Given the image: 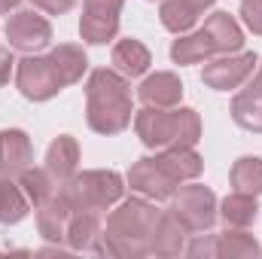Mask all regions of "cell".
Returning a JSON list of instances; mask_svg holds the SVG:
<instances>
[{
  "label": "cell",
  "mask_w": 262,
  "mask_h": 259,
  "mask_svg": "<svg viewBox=\"0 0 262 259\" xmlns=\"http://www.w3.org/2000/svg\"><path fill=\"white\" fill-rule=\"evenodd\" d=\"M12 64H15V61H12V55H9L6 49H0V85L9 79V70H12Z\"/></svg>",
  "instance_id": "32"
},
{
  "label": "cell",
  "mask_w": 262,
  "mask_h": 259,
  "mask_svg": "<svg viewBox=\"0 0 262 259\" xmlns=\"http://www.w3.org/2000/svg\"><path fill=\"white\" fill-rule=\"evenodd\" d=\"M253 85H256V89L262 92V67H259V73H256V79H253Z\"/></svg>",
  "instance_id": "35"
},
{
  "label": "cell",
  "mask_w": 262,
  "mask_h": 259,
  "mask_svg": "<svg viewBox=\"0 0 262 259\" xmlns=\"http://www.w3.org/2000/svg\"><path fill=\"white\" fill-rule=\"evenodd\" d=\"M28 213V195L21 192L18 183H12L6 174H0V223L12 226L18 220H25Z\"/></svg>",
  "instance_id": "25"
},
{
  "label": "cell",
  "mask_w": 262,
  "mask_h": 259,
  "mask_svg": "<svg viewBox=\"0 0 262 259\" xmlns=\"http://www.w3.org/2000/svg\"><path fill=\"white\" fill-rule=\"evenodd\" d=\"M204 31L210 34L216 55L241 52V46H244V34H241V25H238V21L229 15V12H213V15L204 21Z\"/></svg>",
  "instance_id": "16"
},
{
  "label": "cell",
  "mask_w": 262,
  "mask_h": 259,
  "mask_svg": "<svg viewBox=\"0 0 262 259\" xmlns=\"http://www.w3.org/2000/svg\"><path fill=\"white\" fill-rule=\"evenodd\" d=\"M49 61H52V67H55L61 85H73V82H79L82 73H85V67H89L85 52H82L79 46H73V43H61V46H55V49L49 52Z\"/></svg>",
  "instance_id": "19"
},
{
  "label": "cell",
  "mask_w": 262,
  "mask_h": 259,
  "mask_svg": "<svg viewBox=\"0 0 262 259\" xmlns=\"http://www.w3.org/2000/svg\"><path fill=\"white\" fill-rule=\"evenodd\" d=\"M137 95L146 107H177L183 98V82L174 73H152L140 82Z\"/></svg>",
  "instance_id": "14"
},
{
  "label": "cell",
  "mask_w": 262,
  "mask_h": 259,
  "mask_svg": "<svg viewBox=\"0 0 262 259\" xmlns=\"http://www.w3.org/2000/svg\"><path fill=\"white\" fill-rule=\"evenodd\" d=\"M232 119L247 131H262V92L250 82L232 101Z\"/></svg>",
  "instance_id": "21"
},
{
  "label": "cell",
  "mask_w": 262,
  "mask_h": 259,
  "mask_svg": "<svg viewBox=\"0 0 262 259\" xmlns=\"http://www.w3.org/2000/svg\"><path fill=\"white\" fill-rule=\"evenodd\" d=\"M128 186L134 189L137 195H143V198H149V201H165V198H171V195L177 192V180L168 174V168L162 165V159L156 156H146V159H140V162H134L128 171Z\"/></svg>",
  "instance_id": "7"
},
{
  "label": "cell",
  "mask_w": 262,
  "mask_h": 259,
  "mask_svg": "<svg viewBox=\"0 0 262 259\" xmlns=\"http://www.w3.org/2000/svg\"><path fill=\"white\" fill-rule=\"evenodd\" d=\"M186 229L180 226V220L168 210L159 213L152 232H149V256H180L186 250Z\"/></svg>",
  "instance_id": "11"
},
{
  "label": "cell",
  "mask_w": 262,
  "mask_h": 259,
  "mask_svg": "<svg viewBox=\"0 0 262 259\" xmlns=\"http://www.w3.org/2000/svg\"><path fill=\"white\" fill-rule=\"evenodd\" d=\"M186 253H189V256H213L216 259V238H204V235H198L195 244L186 247Z\"/></svg>",
  "instance_id": "30"
},
{
  "label": "cell",
  "mask_w": 262,
  "mask_h": 259,
  "mask_svg": "<svg viewBox=\"0 0 262 259\" xmlns=\"http://www.w3.org/2000/svg\"><path fill=\"white\" fill-rule=\"evenodd\" d=\"M183 3H186V6H192L198 15H201L204 9H210V6H213V0H183Z\"/></svg>",
  "instance_id": "33"
},
{
  "label": "cell",
  "mask_w": 262,
  "mask_h": 259,
  "mask_svg": "<svg viewBox=\"0 0 262 259\" xmlns=\"http://www.w3.org/2000/svg\"><path fill=\"white\" fill-rule=\"evenodd\" d=\"M168 210L180 220V226L189 235H198L216 223V195L201 183H192V186H183L174 195V204Z\"/></svg>",
  "instance_id": "5"
},
{
  "label": "cell",
  "mask_w": 262,
  "mask_h": 259,
  "mask_svg": "<svg viewBox=\"0 0 262 259\" xmlns=\"http://www.w3.org/2000/svg\"><path fill=\"white\" fill-rule=\"evenodd\" d=\"M131 85L119 70H92L85 82V119L98 134H119L131 125Z\"/></svg>",
  "instance_id": "1"
},
{
  "label": "cell",
  "mask_w": 262,
  "mask_h": 259,
  "mask_svg": "<svg viewBox=\"0 0 262 259\" xmlns=\"http://www.w3.org/2000/svg\"><path fill=\"white\" fill-rule=\"evenodd\" d=\"M76 165H79V146H76V140L70 134H61L58 140H52V146L46 153V171L58 183H67L76 174Z\"/></svg>",
  "instance_id": "17"
},
{
  "label": "cell",
  "mask_w": 262,
  "mask_h": 259,
  "mask_svg": "<svg viewBox=\"0 0 262 259\" xmlns=\"http://www.w3.org/2000/svg\"><path fill=\"white\" fill-rule=\"evenodd\" d=\"M125 0H85V12L79 21V34L85 43H107L119 31V12Z\"/></svg>",
  "instance_id": "8"
},
{
  "label": "cell",
  "mask_w": 262,
  "mask_h": 259,
  "mask_svg": "<svg viewBox=\"0 0 262 259\" xmlns=\"http://www.w3.org/2000/svg\"><path fill=\"white\" fill-rule=\"evenodd\" d=\"M256 67V55L253 52H229L223 58H213L210 64L204 67L201 79L216 89V92H229V89H238Z\"/></svg>",
  "instance_id": "10"
},
{
  "label": "cell",
  "mask_w": 262,
  "mask_h": 259,
  "mask_svg": "<svg viewBox=\"0 0 262 259\" xmlns=\"http://www.w3.org/2000/svg\"><path fill=\"white\" fill-rule=\"evenodd\" d=\"M220 213H223L226 226H232V229H247V226H253V223H256V217H259L256 195H247V192L226 195V201H223Z\"/></svg>",
  "instance_id": "22"
},
{
  "label": "cell",
  "mask_w": 262,
  "mask_h": 259,
  "mask_svg": "<svg viewBox=\"0 0 262 259\" xmlns=\"http://www.w3.org/2000/svg\"><path fill=\"white\" fill-rule=\"evenodd\" d=\"M34 162V146L18 128L0 131V174H21Z\"/></svg>",
  "instance_id": "12"
},
{
  "label": "cell",
  "mask_w": 262,
  "mask_h": 259,
  "mask_svg": "<svg viewBox=\"0 0 262 259\" xmlns=\"http://www.w3.org/2000/svg\"><path fill=\"white\" fill-rule=\"evenodd\" d=\"M37 9H43V12H52V15H61V12H67L76 0H31Z\"/></svg>",
  "instance_id": "31"
},
{
  "label": "cell",
  "mask_w": 262,
  "mask_h": 259,
  "mask_svg": "<svg viewBox=\"0 0 262 259\" xmlns=\"http://www.w3.org/2000/svg\"><path fill=\"white\" fill-rule=\"evenodd\" d=\"M262 247L259 241L247 232H226L216 238V259H244V256H259Z\"/></svg>",
  "instance_id": "26"
},
{
  "label": "cell",
  "mask_w": 262,
  "mask_h": 259,
  "mask_svg": "<svg viewBox=\"0 0 262 259\" xmlns=\"http://www.w3.org/2000/svg\"><path fill=\"white\" fill-rule=\"evenodd\" d=\"M137 137L149 149H168V146H195L201 137V119L195 110L180 107H143L134 116Z\"/></svg>",
  "instance_id": "3"
},
{
  "label": "cell",
  "mask_w": 262,
  "mask_h": 259,
  "mask_svg": "<svg viewBox=\"0 0 262 259\" xmlns=\"http://www.w3.org/2000/svg\"><path fill=\"white\" fill-rule=\"evenodd\" d=\"M159 159H162V165L168 168V174H171L177 183L195 180L198 174H201V168H204L201 156H198L192 146H168V149H162Z\"/></svg>",
  "instance_id": "20"
},
{
  "label": "cell",
  "mask_w": 262,
  "mask_h": 259,
  "mask_svg": "<svg viewBox=\"0 0 262 259\" xmlns=\"http://www.w3.org/2000/svg\"><path fill=\"white\" fill-rule=\"evenodd\" d=\"M149 49L140 43V40H119L116 49H113V64L122 76H140L146 73L149 67Z\"/></svg>",
  "instance_id": "24"
},
{
  "label": "cell",
  "mask_w": 262,
  "mask_h": 259,
  "mask_svg": "<svg viewBox=\"0 0 262 259\" xmlns=\"http://www.w3.org/2000/svg\"><path fill=\"white\" fill-rule=\"evenodd\" d=\"M101 220L95 210H73L70 226H67V244L82 253H101Z\"/></svg>",
  "instance_id": "13"
},
{
  "label": "cell",
  "mask_w": 262,
  "mask_h": 259,
  "mask_svg": "<svg viewBox=\"0 0 262 259\" xmlns=\"http://www.w3.org/2000/svg\"><path fill=\"white\" fill-rule=\"evenodd\" d=\"M70 204H67L61 195H55L52 201L40 204L37 207V226H40V235L52 244H64L67 241V226H70Z\"/></svg>",
  "instance_id": "15"
},
{
  "label": "cell",
  "mask_w": 262,
  "mask_h": 259,
  "mask_svg": "<svg viewBox=\"0 0 262 259\" xmlns=\"http://www.w3.org/2000/svg\"><path fill=\"white\" fill-rule=\"evenodd\" d=\"M159 15H162V25L168 31H174V34H186L198 21V12L192 6H186L183 0H165L162 9H159Z\"/></svg>",
  "instance_id": "28"
},
{
  "label": "cell",
  "mask_w": 262,
  "mask_h": 259,
  "mask_svg": "<svg viewBox=\"0 0 262 259\" xmlns=\"http://www.w3.org/2000/svg\"><path fill=\"white\" fill-rule=\"evenodd\" d=\"M15 85L28 101H49L64 89L52 61H49V55L46 58L28 55V58L15 61Z\"/></svg>",
  "instance_id": "6"
},
{
  "label": "cell",
  "mask_w": 262,
  "mask_h": 259,
  "mask_svg": "<svg viewBox=\"0 0 262 259\" xmlns=\"http://www.w3.org/2000/svg\"><path fill=\"white\" fill-rule=\"evenodd\" d=\"M232 186H235V192L259 195L262 192V159H256V156L238 159L235 168H232Z\"/></svg>",
  "instance_id": "27"
},
{
  "label": "cell",
  "mask_w": 262,
  "mask_h": 259,
  "mask_svg": "<svg viewBox=\"0 0 262 259\" xmlns=\"http://www.w3.org/2000/svg\"><path fill=\"white\" fill-rule=\"evenodd\" d=\"M241 18L253 34L262 37V0H244L241 3Z\"/></svg>",
  "instance_id": "29"
},
{
  "label": "cell",
  "mask_w": 262,
  "mask_h": 259,
  "mask_svg": "<svg viewBox=\"0 0 262 259\" xmlns=\"http://www.w3.org/2000/svg\"><path fill=\"white\" fill-rule=\"evenodd\" d=\"M159 220V210L149 198H125L110 217L101 235V253L122 259L149 256V232Z\"/></svg>",
  "instance_id": "2"
},
{
  "label": "cell",
  "mask_w": 262,
  "mask_h": 259,
  "mask_svg": "<svg viewBox=\"0 0 262 259\" xmlns=\"http://www.w3.org/2000/svg\"><path fill=\"white\" fill-rule=\"evenodd\" d=\"M6 40H9V46L18 49V52H37V49L49 46V40H52V25H49L43 15H37L34 9H21V12H15V15L6 21Z\"/></svg>",
  "instance_id": "9"
},
{
  "label": "cell",
  "mask_w": 262,
  "mask_h": 259,
  "mask_svg": "<svg viewBox=\"0 0 262 259\" xmlns=\"http://www.w3.org/2000/svg\"><path fill=\"white\" fill-rule=\"evenodd\" d=\"M15 6H18V0H0V12H9Z\"/></svg>",
  "instance_id": "34"
},
{
  "label": "cell",
  "mask_w": 262,
  "mask_h": 259,
  "mask_svg": "<svg viewBox=\"0 0 262 259\" xmlns=\"http://www.w3.org/2000/svg\"><path fill=\"white\" fill-rule=\"evenodd\" d=\"M125 192L122 177L116 171H82L61 183L58 195L70 204V210H107Z\"/></svg>",
  "instance_id": "4"
},
{
  "label": "cell",
  "mask_w": 262,
  "mask_h": 259,
  "mask_svg": "<svg viewBox=\"0 0 262 259\" xmlns=\"http://www.w3.org/2000/svg\"><path fill=\"white\" fill-rule=\"evenodd\" d=\"M210 55H216V49H213V40H210V34L204 28L189 34V37L174 40V46H171V58L177 64H198V61H204Z\"/></svg>",
  "instance_id": "23"
},
{
  "label": "cell",
  "mask_w": 262,
  "mask_h": 259,
  "mask_svg": "<svg viewBox=\"0 0 262 259\" xmlns=\"http://www.w3.org/2000/svg\"><path fill=\"white\" fill-rule=\"evenodd\" d=\"M18 186H21V192L28 195V201H31L34 207L52 201V198L58 195V189H61V183H58L46 168H31V165L18 174Z\"/></svg>",
  "instance_id": "18"
}]
</instances>
